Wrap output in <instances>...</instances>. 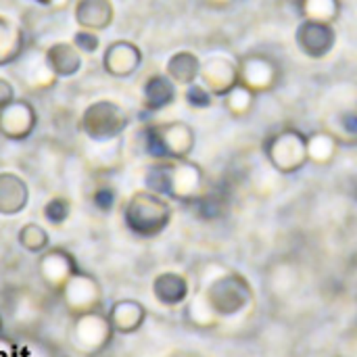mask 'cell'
Segmentation results:
<instances>
[{"label": "cell", "mask_w": 357, "mask_h": 357, "mask_svg": "<svg viewBox=\"0 0 357 357\" xmlns=\"http://www.w3.org/2000/svg\"><path fill=\"white\" fill-rule=\"evenodd\" d=\"M144 184L149 190L186 205H192L209 190L203 167L190 161V157L153 161L146 169Z\"/></svg>", "instance_id": "1"}, {"label": "cell", "mask_w": 357, "mask_h": 357, "mask_svg": "<svg viewBox=\"0 0 357 357\" xmlns=\"http://www.w3.org/2000/svg\"><path fill=\"white\" fill-rule=\"evenodd\" d=\"M172 215L174 209L169 199L149 188L136 190L121 209L126 230L140 241H151L163 234L172 222Z\"/></svg>", "instance_id": "2"}, {"label": "cell", "mask_w": 357, "mask_h": 357, "mask_svg": "<svg viewBox=\"0 0 357 357\" xmlns=\"http://www.w3.org/2000/svg\"><path fill=\"white\" fill-rule=\"evenodd\" d=\"M195 130L180 119L153 121L140 132V144L146 157L153 161L165 159H188L195 151Z\"/></svg>", "instance_id": "3"}, {"label": "cell", "mask_w": 357, "mask_h": 357, "mask_svg": "<svg viewBox=\"0 0 357 357\" xmlns=\"http://www.w3.org/2000/svg\"><path fill=\"white\" fill-rule=\"evenodd\" d=\"M213 314L222 320L236 318L253 303V287L241 272L224 270L201 289Z\"/></svg>", "instance_id": "4"}, {"label": "cell", "mask_w": 357, "mask_h": 357, "mask_svg": "<svg viewBox=\"0 0 357 357\" xmlns=\"http://www.w3.org/2000/svg\"><path fill=\"white\" fill-rule=\"evenodd\" d=\"M130 113L115 100L100 98L90 102L77 121V130L96 144H107L117 140L130 126Z\"/></svg>", "instance_id": "5"}, {"label": "cell", "mask_w": 357, "mask_h": 357, "mask_svg": "<svg viewBox=\"0 0 357 357\" xmlns=\"http://www.w3.org/2000/svg\"><path fill=\"white\" fill-rule=\"evenodd\" d=\"M264 155L278 174L284 176L297 174L310 163L307 136L297 128H282L266 138Z\"/></svg>", "instance_id": "6"}, {"label": "cell", "mask_w": 357, "mask_h": 357, "mask_svg": "<svg viewBox=\"0 0 357 357\" xmlns=\"http://www.w3.org/2000/svg\"><path fill=\"white\" fill-rule=\"evenodd\" d=\"M61 301L71 318H79L102 310V287L98 278L86 270H77L61 291Z\"/></svg>", "instance_id": "7"}, {"label": "cell", "mask_w": 357, "mask_h": 357, "mask_svg": "<svg viewBox=\"0 0 357 357\" xmlns=\"http://www.w3.org/2000/svg\"><path fill=\"white\" fill-rule=\"evenodd\" d=\"M236 65H238V84L247 86L257 96L276 90L280 84L282 69H280L278 61L266 52L243 54L236 61Z\"/></svg>", "instance_id": "8"}, {"label": "cell", "mask_w": 357, "mask_h": 357, "mask_svg": "<svg viewBox=\"0 0 357 357\" xmlns=\"http://www.w3.org/2000/svg\"><path fill=\"white\" fill-rule=\"evenodd\" d=\"M115 333L109 324L107 314L92 312L79 318H73L71 341L75 349L84 356H100L113 341Z\"/></svg>", "instance_id": "9"}, {"label": "cell", "mask_w": 357, "mask_h": 357, "mask_svg": "<svg viewBox=\"0 0 357 357\" xmlns=\"http://www.w3.org/2000/svg\"><path fill=\"white\" fill-rule=\"evenodd\" d=\"M79 270L75 257L63 249V247H48L44 253H40V259H38V274H40V280L42 284L61 295V291L65 289V284L71 280V276Z\"/></svg>", "instance_id": "10"}, {"label": "cell", "mask_w": 357, "mask_h": 357, "mask_svg": "<svg viewBox=\"0 0 357 357\" xmlns=\"http://www.w3.org/2000/svg\"><path fill=\"white\" fill-rule=\"evenodd\" d=\"M324 130L331 132L341 146H357V92L345 94L324 113Z\"/></svg>", "instance_id": "11"}, {"label": "cell", "mask_w": 357, "mask_h": 357, "mask_svg": "<svg viewBox=\"0 0 357 357\" xmlns=\"http://www.w3.org/2000/svg\"><path fill=\"white\" fill-rule=\"evenodd\" d=\"M38 128V111L25 98H15L8 107L0 109V136L10 142L27 140Z\"/></svg>", "instance_id": "12"}, {"label": "cell", "mask_w": 357, "mask_h": 357, "mask_svg": "<svg viewBox=\"0 0 357 357\" xmlns=\"http://www.w3.org/2000/svg\"><path fill=\"white\" fill-rule=\"evenodd\" d=\"M295 42H297V48L307 59L320 61L333 52V48L337 44V31H335V25H331V23L303 19L295 31Z\"/></svg>", "instance_id": "13"}, {"label": "cell", "mask_w": 357, "mask_h": 357, "mask_svg": "<svg viewBox=\"0 0 357 357\" xmlns=\"http://www.w3.org/2000/svg\"><path fill=\"white\" fill-rule=\"evenodd\" d=\"M199 82L213 94L224 98L238 84V65L230 56L213 54L201 63Z\"/></svg>", "instance_id": "14"}, {"label": "cell", "mask_w": 357, "mask_h": 357, "mask_svg": "<svg viewBox=\"0 0 357 357\" xmlns=\"http://www.w3.org/2000/svg\"><path fill=\"white\" fill-rule=\"evenodd\" d=\"M100 63H102V69L107 75L126 79V77H132L140 69L142 50L138 44H134L130 40H115L105 48Z\"/></svg>", "instance_id": "15"}, {"label": "cell", "mask_w": 357, "mask_h": 357, "mask_svg": "<svg viewBox=\"0 0 357 357\" xmlns=\"http://www.w3.org/2000/svg\"><path fill=\"white\" fill-rule=\"evenodd\" d=\"M17 67V77L19 82L33 92H42V90H50L56 86L59 77L52 73V69L48 67L44 52H23V56L15 63Z\"/></svg>", "instance_id": "16"}, {"label": "cell", "mask_w": 357, "mask_h": 357, "mask_svg": "<svg viewBox=\"0 0 357 357\" xmlns=\"http://www.w3.org/2000/svg\"><path fill=\"white\" fill-rule=\"evenodd\" d=\"M73 19L77 27L100 33L115 21V4L113 0H75Z\"/></svg>", "instance_id": "17"}, {"label": "cell", "mask_w": 357, "mask_h": 357, "mask_svg": "<svg viewBox=\"0 0 357 357\" xmlns=\"http://www.w3.org/2000/svg\"><path fill=\"white\" fill-rule=\"evenodd\" d=\"M146 316H149L146 307L136 299H119L107 312V318H109L113 333L123 335V337L138 333L144 326Z\"/></svg>", "instance_id": "18"}, {"label": "cell", "mask_w": 357, "mask_h": 357, "mask_svg": "<svg viewBox=\"0 0 357 357\" xmlns=\"http://www.w3.org/2000/svg\"><path fill=\"white\" fill-rule=\"evenodd\" d=\"M178 98V86L167 73H153L142 84V109L146 113H159L172 107Z\"/></svg>", "instance_id": "19"}, {"label": "cell", "mask_w": 357, "mask_h": 357, "mask_svg": "<svg viewBox=\"0 0 357 357\" xmlns=\"http://www.w3.org/2000/svg\"><path fill=\"white\" fill-rule=\"evenodd\" d=\"M153 297L163 307L184 305L190 297V282L180 272H161L153 280Z\"/></svg>", "instance_id": "20"}, {"label": "cell", "mask_w": 357, "mask_h": 357, "mask_svg": "<svg viewBox=\"0 0 357 357\" xmlns=\"http://www.w3.org/2000/svg\"><path fill=\"white\" fill-rule=\"evenodd\" d=\"M29 203V186L15 172H0V215L13 218L25 211Z\"/></svg>", "instance_id": "21"}, {"label": "cell", "mask_w": 357, "mask_h": 357, "mask_svg": "<svg viewBox=\"0 0 357 357\" xmlns=\"http://www.w3.org/2000/svg\"><path fill=\"white\" fill-rule=\"evenodd\" d=\"M44 59L52 73L63 79V77H73L82 71L84 67V54L73 46V42H54L44 50Z\"/></svg>", "instance_id": "22"}, {"label": "cell", "mask_w": 357, "mask_h": 357, "mask_svg": "<svg viewBox=\"0 0 357 357\" xmlns=\"http://www.w3.org/2000/svg\"><path fill=\"white\" fill-rule=\"evenodd\" d=\"M27 50L25 29L6 15H0V67L15 65Z\"/></svg>", "instance_id": "23"}, {"label": "cell", "mask_w": 357, "mask_h": 357, "mask_svg": "<svg viewBox=\"0 0 357 357\" xmlns=\"http://www.w3.org/2000/svg\"><path fill=\"white\" fill-rule=\"evenodd\" d=\"M201 59L190 52V50H178L174 52L167 63H165V73L174 79L176 86H190L195 82H199V73H201Z\"/></svg>", "instance_id": "24"}, {"label": "cell", "mask_w": 357, "mask_h": 357, "mask_svg": "<svg viewBox=\"0 0 357 357\" xmlns=\"http://www.w3.org/2000/svg\"><path fill=\"white\" fill-rule=\"evenodd\" d=\"M339 149H341L339 140L326 130H318L307 136V159L314 165H320V167L331 165L337 159Z\"/></svg>", "instance_id": "25"}, {"label": "cell", "mask_w": 357, "mask_h": 357, "mask_svg": "<svg viewBox=\"0 0 357 357\" xmlns=\"http://www.w3.org/2000/svg\"><path fill=\"white\" fill-rule=\"evenodd\" d=\"M297 8L301 19L331 23L341 17V0H297Z\"/></svg>", "instance_id": "26"}, {"label": "cell", "mask_w": 357, "mask_h": 357, "mask_svg": "<svg viewBox=\"0 0 357 357\" xmlns=\"http://www.w3.org/2000/svg\"><path fill=\"white\" fill-rule=\"evenodd\" d=\"M184 318L192 328H199V331H211L220 324V318L213 314V310L209 307L201 291L190 301H186Z\"/></svg>", "instance_id": "27"}, {"label": "cell", "mask_w": 357, "mask_h": 357, "mask_svg": "<svg viewBox=\"0 0 357 357\" xmlns=\"http://www.w3.org/2000/svg\"><path fill=\"white\" fill-rule=\"evenodd\" d=\"M255 98H257L255 92H251V90H249L247 86H243V84H236L222 100H224L226 111H228L232 117L245 119L247 115H251V111H253V107H255Z\"/></svg>", "instance_id": "28"}, {"label": "cell", "mask_w": 357, "mask_h": 357, "mask_svg": "<svg viewBox=\"0 0 357 357\" xmlns=\"http://www.w3.org/2000/svg\"><path fill=\"white\" fill-rule=\"evenodd\" d=\"M17 243L27 253L40 255V253H44L50 247V236H48L44 226H40L36 222H29V224L21 226V230L17 232Z\"/></svg>", "instance_id": "29"}, {"label": "cell", "mask_w": 357, "mask_h": 357, "mask_svg": "<svg viewBox=\"0 0 357 357\" xmlns=\"http://www.w3.org/2000/svg\"><path fill=\"white\" fill-rule=\"evenodd\" d=\"M71 215V201L67 197H50L44 207H42V218L50 224V226H63Z\"/></svg>", "instance_id": "30"}, {"label": "cell", "mask_w": 357, "mask_h": 357, "mask_svg": "<svg viewBox=\"0 0 357 357\" xmlns=\"http://www.w3.org/2000/svg\"><path fill=\"white\" fill-rule=\"evenodd\" d=\"M90 201H92V205H94L96 211H100V213H111V211L115 209V205H117V190H115V186H111V184H98V186L92 190Z\"/></svg>", "instance_id": "31"}, {"label": "cell", "mask_w": 357, "mask_h": 357, "mask_svg": "<svg viewBox=\"0 0 357 357\" xmlns=\"http://www.w3.org/2000/svg\"><path fill=\"white\" fill-rule=\"evenodd\" d=\"M213 98L215 96L201 82H195L184 90V100L190 109H209L213 105Z\"/></svg>", "instance_id": "32"}, {"label": "cell", "mask_w": 357, "mask_h": 357, "mask_svg": "<svg viewBox=\"0 0 357 357\" xmlns=\"http://www.w3.org/2000/svg\"><path fill=\"white\" fill-rule=\"evenodd\" d=\"M73 46L82 52V54H94L98 52L100 48V36L98 31H92V29H77L71 38Z\"/></svg>", "instance_id": "33"}, {"label": "cell", "mask_w": 357, "mask_h": 357, "mask_svg": "<svg viewBox=\"0 0 357 357\" xmlns=\"http://www.w3.org/2000/svg\"><path fill=\"white\" fill-rule=\"evenodd\" d=\"M15 98H17V94H15L13 82L6 79V77H0V109L8 107Z\"/></svg>", "instance_id": "34"}, {"label": "cell", "mask_w": 357, "mask_h": 357, "mask_svg": "<svg viewBox=\"0 0 357 357\" xmlns=\"http://www.w3.org/2000/svg\"><path fill=\"white\" fill-rule=\"evenodd\" d=\"M29 2H36L44 8H52V10H59V8H65L69 0H29Z\"/></svg>", "instance_id": "35"}, {"label": "cell", "mask_w": 357, "mask_h": 357, "mask_svg": "<svg viewBox=\"0 0 357 357\" xmlns=\"http://www.w3.org/2000/svg\"><path fill=\"white\" fill-rule=\"evenodd\" d=\"M203 2L209 4V6H213V8H224V6H230L236 0H203Z\"/></svg>", "instance_id": "36"}, {"label": "cell", "mask_w": 357, "mask_h": 357, "mask_svg": "<svg viewBox=\"0 0 357 357\" xmlns=\"http://www.w3.org/2000/svg\"><path fill=\"white\" fill-rule=\"evenodd\" d=\"M0 331H2V316H0Z\"/></svg>", "instance_id": "37"}, {"label": "cell", "mask_w": 357, "mask_h": 357, "mask_svg": "<svg viewBox=\"0 0 357 357\" xmlns=\"http://www.w3.org/2000/svg\"><path fill=\"white\" fill-rule=\"evenodd\" d=\"M176 357H197V356H176Z\"/></svg>", "instance_id": "38"}]
</instances>
